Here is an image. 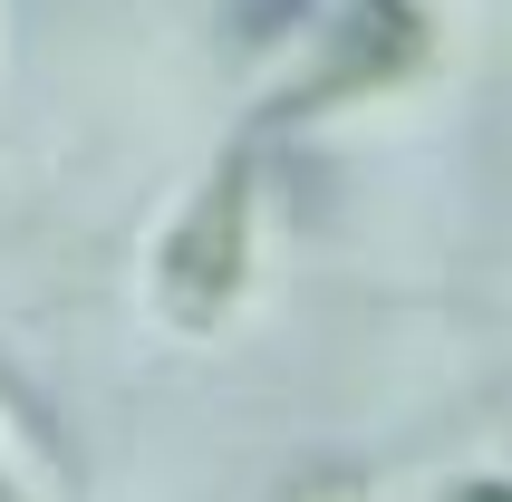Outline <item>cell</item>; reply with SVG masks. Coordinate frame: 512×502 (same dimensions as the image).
Returning <instances> with one entry per match:
<instances>
[{"label": "cell", "mask_w": 512, "mask_h": 502, "mask_svg": "<svg viewBox=\"0 0 512 502\" xmlns=\"http://www.w3.org/2000/svg\"><path fill=\"white\" fill-rule=\"evenodd\" d=\"M445 502H512V483H503V474H474V483H455Z\"/></svg>", "instance_id": "5b68a950"}, {"label": "cell", "mask_w": 512, "mask_h": 502, "mask_svg": "<svg viewBox=\"0 0 512 502\" xmlns=\"http://www.w3.org/2000/svg\"><path fill=\"white\" fill-rule=\"evenodd\" d=\"M242 280H252V155H223L203 174V194L174 213L165 251H155V309L203 338L232 319Z\"/></svg>", "instance_id": "6da1fadb"}, {"label": "cell", "mask_w": 512, "mask_h": 502, "mask_svg": "<svg viewBox=\"0 0 512 502\" xmlns=\"http://www.w3.org/2000/svg\"><path fill=\"white\" fill-rule=\"evenodd\" d=\"M416 58H426V10L416 0H348V10H329V39L310 49V68L271 97V126L387 97V87L416 78Z\"/></svg>", "instance_id": "7a4b0ae2"}, {"label": "cell", "mask_w": 512, "mask_h": 502, "mask_svg": "<svg viewBox=\"0 0 512 502\" xmlns=\"http://www.w3.org/2000/svg\"><path fill=\"white\" fill-rule=\"evenodd\" d=\"M290 502H368V483H358V474H310Z\"/></svg>", "instance_id": "277c9868"}, {"label": "cell", "mask_w": 512, "mask_h": 502, "mask_svg": "<svg viewBox=\"0 0 512 502\" xmlns=\"http://www.w3.org/2000/svg\"><path fill=\"white\" fill-rule=\"evenodd\" d=\"M0 502H78V474H68V445L58 425L39 416V396L0 367Z\"/></svg>", "instance_id": "3957f363"}]
</instances>
